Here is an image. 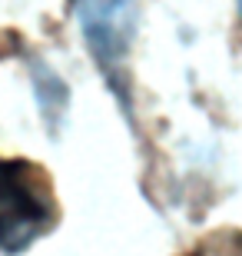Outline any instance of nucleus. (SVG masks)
<instances>
[{"mask_svg":"<svg viewBox=\"0 0 242 256\" xmlns=\"http://www.w3.org/2000/svg\"><path fill=\"white\" fill-rule=\"evenodd\" d=\"M189 256H242V230H223L199 243Z\"/></svg>","mask_w":242,"mask_h":256,"instance_id":"obj_2","label":"nucleus"},{"mask_svg":"<svg viewBox=\"0 0 242 256\" xmlns=\"http://www.w3.org/2000/svg\"><path fill=\"white\" fill-rule=\"evenodd\" d=\"M56 223L53 186L30 160L0 156V253H20Z\"/></svg>","mask_w":242,"mask_h":256,"instance_id":"obj_1","label":"nucleus"}]
</instances>
